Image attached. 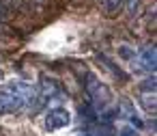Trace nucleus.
<instances>
[{
	"instance_id": "obj_1",
	"label": "nucleus",
	"mask_w": 157,
	"mask_h": 136,
	"mask_svg": "<svg viewBox=\"0 0 157 136\" xmlns=\"http://www.w3.org/2000/svg\"><path fill=\"white\" fill-rule=\"evenodd\" d=\"M35 97H37L35 84H30L26 80L7 82L2 89H0V114L17 110V108H24L30 102H35Z\"/></svg>"
},
{
	"instance_id": "obj_6",
	"label": "nucleus",
	"mask_w": 157,
	"mask_h": 136,
	"mask_svg": "<svg viewBox=\"0 0 157 136\" xmlns=\"http://www.w3.org/2000/svg\"><path fill=\"white\" fill-rule=\"evenodd\" d=\"M144 106H146V110H148V112H153V110H155V95H153V93H151L148 97H146V95H142V108H144Z\"/></svg>"
},
{
	"instance_id": "obj_4",
	"label": "nucleus",
	"mask_w": 157,
	"mask_h": 136,
	"mask_svg": "<svg viewBox=\"0 0 157 136\" xmlns=\"http://www.w3.org/2000/svg\"><path fill=\"white\" fill-rule=\"evenodd\" d=\"M138 63L142 65V69H146V71H155V48H144V50H140V54H138Z\"/></svg>"
},
{
	"instance_id": "obj_8",
	"label": "nucleus",
	"mask_w": 157,
	"mask_h": 136,
	"mask_svg": "<svg viewBox=\"0 0 157 136\" xmlns=\"http://www.w3.org/2000/svg\"><path fill=\"white\" fill-rule=\"evenodd\" d=\"M0 18H2V9H0Z\"/></svg>"
},
{
	"instance_id": "obj_3",
	"label": "nucleus",
	"mask_w": 157,
	"mask_h": 136,
	"mask_svg": "<svg viewBox=\"0 0 157 136\" xmlns=\"http://www.w3.org/2000/svg\"><path fill=\"white\" fill-rule=\"evenodd\" d=\"M69 123H71V112L67 108H63V106H56V108L48 110L45 117H43V125L50 132H58V130L67 127Z\"/></svg>"
},
{
	"instance_id": "obj_5",
	"label": "nucleus",
	"mask_w": 157,
	"mask_h": 136,
	"mask_svg": "<svg viewBox=\"0 0 157 136\" xmlns=\"http://www.w3.org/2000/svg\"><path fill=\"white\" fill-rule=\"evenodd\" d=\"M118 54H121L123 58H127V61H133V58H136V52H133V48H129V46H121V48H118Z\"/></svg>"
},
{
	"instance_id": "obj_2",
	"label": "nucleus",
	"mask_w": 157,
	"mask_h": 136,
	"mask_svg": "<svg viewBox=\"0 0 157 136\" xmlns=\"http://www.w3.org/2000/svg\"><path fill=\"white\" fill-rule=\"evenodd\" d=\"M86 93H88L90 104L95 106L97 112H103V110H108V108L114 104V93L110 91V86L103 84V82H101L97 76H93V74L86 76Z\"/></svg>"
},
{
	"instance_id": "obj_7",
	"label": "nucleus",
	"mask_w": 157,
	"mask_h": 136,
	"mask_svg": "<svg viewBox=\"0 0 157 136\" xmlns=\"http://www.w3.org/2000/svg\"><path fill=\"white\" fill-rule=\"evenodd\" d=\"M118 136H138V132H136L131 125H125V127L121 130V134H118Z\"/></svg>"
}]
</instances>
